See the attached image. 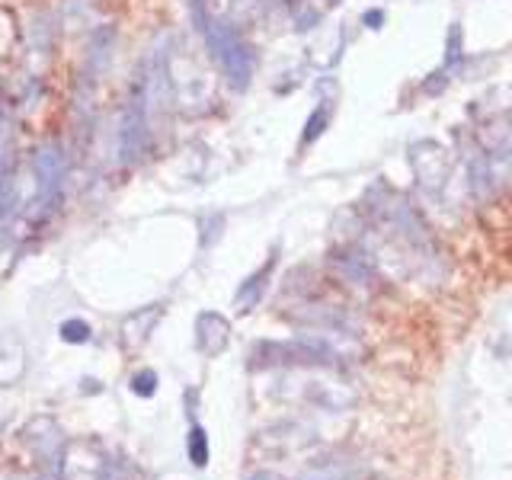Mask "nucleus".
<instances>
[{"label": "nucleus", "mask_w": 512, "mask_h": 480, "mask_svg": "<svg viewBox=\"0 0 512 480\" xmlns=\"http://www.w3.org/2000/svg\"><path fill=\"white\" fill-rule=\"evenodd\" d=\"M202 36L208 45V55L215 58L224 80H228L234 90H247L253 80V68H256L250 42L240 36L228 20H208Z\"/></svg>", "instance_id": "nucleus-1"}, {"label": "nucleus", "mask_w": 512, "mask_h": 480, "mask_svg": "<svg viewBox=\"0 0 512 480\" xmlns=\"http://www.w3.org/2000/svg\"><path fill=\"white\" fill-rule=\"evenodd\" d=\"M269 365H333V349L317 340H292V343L263 340L250 349V368H269Z\"/></svg>", "instance_id": "nucleus-2"}, {"label": "nucleus", "mask_w": 512, "mask_h": 480, "mask_svg": "<svg viewBox=\"0 0 512 480\" xmlns=\"http://www.w3.org/2000/svg\"><path fill=\"white\" fill-rule=\"evenodd\" d=\"M32 173H36V189L39 202L45 205V212H52L55 202L61 199L64 180H68V157L58 141H45L32 154Z\"/></svg>", "instance_id": "nucleus-3"}, {"label": "nucleus", "mask_w": 512, "mask_h": 480, "mask_svg": "<svg viewBox=\"0 0 512 480\" xmlns=\"http://www.w3.org/2000/svg\"><path fill=\"white\" fill-rule=\"evenodd\" d=\"M23 439L32 448V455L39 458V471L45 480H58L64 468V436L52 416H36L26 429Z\"/></svg>", "instance_id": "nucleus-4"}, {"label": "nucleus", "mask_w": 512, "mask_h": 480, "mask_svg": "<svg viewBox=\"0 0 512 480\" xmlns=\"http://www.w3.org/2000/svg\"><path fill=\"white\" fill-rule=\"evenodd\" d=\"M151 151V119L148 109H144L141 93L135 90L128 106L122 109V122H119V154L125 164H138L144 154Z\"/></svg>", "instance_id": "nucleus-5"}, {"label": "nucleus", "mask_w": 512, "mask_h": 480, "mask_svg": "<svg viewBox=\"0 0 512 480\" xmlns=\"http://www.w3.org/2000/svg\"><path fill=\"white\" fill-rule=\"evenodd\" d=\"M231 343V324L218 311H202L196 317V346L202 356H221Z\"/></svg>", "instance_id": "nucleus-6"}, {"label": "nucleus", "mask_w": 512, "mask_h": 480, "mask_svg": "<svg viewBox=\"0 0 512 480\" xmlns=\"http://www.w3.org/2000/svg\"><path fill=\"white\" fill-rule=\"evenodd\" d=\"M276 263H279V250H272L269 253V260L253 272V276H247L244 282H240V288H237V295H234V308H237V314H250L256 304L263 301V295H266V288H269V279H272V269H276Z\"/></svg>", "instance_id": "nucleus-7"}, {"label": "nucleus", "mask_w": 512, "mask_h": 480, "mask_svg": "<svg viewBox=\"0 0 512 480\" xmlns=\"http://www.w3.org/2000/svg\"><path fill=\"white\" fill-rule=\"evenodd\" d=\"M160 314H164V311H160L157 304H148V308L135 311V314L122 324V343H125L128 349H138V346L151 336V330L157 327Z\"/></svg>", "instance_id": "nucleus-8"}, {"label": "nucleus", "mask_w": 512, "mask_h": 480, "mask_svg": "<svg viewBox=\"0 0 512 480\" xmlns=\"http://www.w3.org/2000/svg\"><path fill=\"white\" fill-rule=\"evenodd\" d=\"M330 116H333V103L324 100V103H317L314 112L308 116V122H304V135H301V148H308V144H314L320 135L327 132V125H330Z\"/></svg>", "instance_id": "nucleus-9"}, {"label": "nucleus", "mask_w": 512, "mask_h": 480, "mask_svg": "<svg viewBox=\"0 0 512 480\" xmlns=\"http://www.w3.org/2000/svg\"><path fill=\"white\" fill-rule=\"evenodd\" d=\"M186 455H189L192 464H196V468H205L208 455H212V448H208V436H205V429L199 423H192L189 436H186Z\"/></svg>", "instance_id": "nucleus-10"}, {"label": "nucleus", "mask_w": 512, "mask_h": 480, "mask_svg": "<svg viewBox=\"0 0 512 480\" xmlns=\"http://www.w3.org/2000/svg\"><path fill=\"white\" fill-rule=\"evenodd\" d=\"M61 340H64V343H74V346L90 343V340H93V330H90L87 320L71 317V320H64V324H61Z\"/></svg>", "instance_id": "nucleus-11"}, {"label": "nucleus", "mask_w": 512, "mask_h": 480, "mask_svg": "<svg viewBox=\"0 0 512 480\" xmlns=\"http://www.w3.org/2000/svg\"><path fill=\"white\" fill-rule=\"evenodd\" d=\"M461 39H464L461 26L452 23V29H448V45H445V71H448V68L455 71L458 64H461V58H464V52H461Z\"/></svg>", "instance_id": "nucleus-12"}, {"label": "nucleus", "mask_w": 512, "mask_h": 480, "mask_svg": "<svg viewBox=\"0 0 512 480\" xmlns=\"http://www.w3.org/2000/svg\"><path fill=\"white\" fill-rule=\"evenodd\" d=\"M128 388H132V394H138V397H154L157 375L151 372V368H141V372H135L132 381H128Z\"/></svg>", "instance_id": "nucleus-13"}, {"label": "nucleus", "mask_w": 512, "mask_h": 480, "mask_svg": "<svg viewBox=\"0 0 512 480\" xmlns=\"http://www.w3.org/2000/svg\"><path fill=\"white\" fill-rule=\"evenodd\" d=\"M7 170H10V128L0 119V192L7 189Z\"/></svg>", "instance_id": "nucleus-14"}, {"label": "nucleus", "mask_w": 512, "mask_h": 480, "mask_svg": "<svg viewBox=\"0 0 512 480\" xmlns=\"http://www.w3.org/2000/svg\"><path fill=\"white\" fill-rule=\"evenodd\" d=\"M221 228H224V215H205L202 218V247L215 244L221 237Z\"/></svg>", "instance_id": "nucleus-15"}, {"label": "nucleus", "mask_w": 512, "mask_h": 480, "mask_svg": "<svg viewBox=\"0 0 512 480\" xmlns=\"http://www.w3.org/2000/svg\"><path fill=\"white\" fill-rule=\"evenodd\" d=\"M186 7H189V16H192V26H196L199 32H205V26H208V0H186Z\"/></svg>", "instance_id": "nucleus-16"}, {"label": "nucleus", "mask_w": 512, "mask_h": 480, "mask_svg": "<svg viewBox=\"0 0 512 480\" xmlns=\"http://www.w3.org/2000/svg\"><path fill=\"white\" fill-rule=\"evenodd\" d=\"M362 20H365L368 29H378V26L384 23V13H381V10H368V13L362 16Z\"/></svg>", "instance_id": "nucleus-17"}, {"label": "nucleus", "mask_w": 512, "mask_h": 480, "mask_svg": "<svg viewBox=\"0 0 512 480\" xmlns=\"http://www.w3.org/2000/svg\"><path fill=\"white\" fill-rule=\"evenodd\" d=\"M247 480H285V477L276 474V471H256V474H250Z\"/></svg>", "instance_id": "nucleus-18"}]
</instances>
